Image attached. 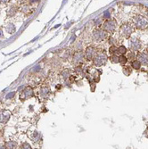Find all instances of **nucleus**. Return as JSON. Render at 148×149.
Instances as JSON below:
<instances>
[{
	"instance_id": "6",
	"label": "nucleus",
	"mask_w": 148,
	"mask_h": 149,
	"mask_svg": "<svg viewBox=\"0 0 148 149\" xmlns=\"http://www.w3.org/2000/svg\"><path fill=\"white\" fill-rule=\"evenodd\" d=\"M96 48L94 46H89L86 48L85 53H84V56L87 61H93L95 56L96 55Z\"/></svg>"
},
{
	"instance_id": "32",
	"label": "nucleus",
	"mask_w": 148,
	"mask_h": 149,
	"mask_svg": "<svg viewBox=\"0 0 148 149\" xmlns=\"http://www.w3.org/2000/svg\"><path fill=\"white\" fill-rule=\"evenodd\" d=\"M146 53L148 54V46H147V47H146Z\"/></svg>"
},
{
	"instance_id": "24",
	"label": "nucleus",
	"mask_w": 148,
	"mask_h": 149,
	"mask_svg": "<svg viewBox=\"0 0 148 149\" xmlns=\"http://www.w3.org/2000/svg\"><path fill=\"white\" fill-rule=\"evenodd\" d=\"M19 149H31V146H30L28 143H24V144H22V146H21Z\"/></svg>"
},
{
	"instance_id": "13",
	"label": "nucleus",
	"mask_w": 148,
	"mask_h": 149,
	"mask_svg": "<svg viewBox=\"0 0 148 149\" xmlns=\"http://www.w3.org/2000/svg\"><path fill=\"white\" fill-rule=\"evenodd\" d=\"M109 54L111 55H118V47L116 46H111L109 48Z\"/></svg>"
},
{
	"instance_id": "3",
	"label": "nucleus",
	"mask_w": 148,
	"mask_h": 149,
	"mask_svg": "<svg viewBox=\"0 0 148 149\" xmlns=\"http://www.w3.org/2000/svg\"><path fill=\"white\" fill-rule=\"evenodd\" d=\"M117 28V22L115 19H107L103 24V30L108 34H113Z\"/></svg>"
},
{
	"instance_id": "27",
	"label": "nucleus",
	"mask_w": 148,
	"mask_h": 149,
	"mask_svg": "<svg viewBox=\"0 0 148 149\" xmlns=\"http://www.w3.org/2000/svg\"><path fill=\"white\" fill-rule=\"evenodd\" d=\"M100 24L103 25V19H98L96 22V25H100Z\"/></svg>"
},
{
	"instance_id": "23",
	"label": "nucleus",
	"mask_w": 148,
	"mask_h": 149,
	"mask_svg": "<svg viewBox=\"0 0 148 149\" xmlns=\"http://www.w3.org/2000/svg\"><path fill=\"white\" fill-rule=\"evenodd\" d=\"M108 42H109V44L111 45V46H116L117 43H118V41H116L115 39H113V38H109Z\"/></svg>"
},
{
	"instance_id": "28",
	"label": "nucleus",
	"mask_w": 148,
	"mask_h": 149,
	"mask_svg": "<svg viewBox=\"0 0 148 149\" xmlns=\"http://www.w3.org/2000/svg\"><path fill=\"white\" fill-rule=\"evenodd\" d=\"M15 95V93L14 92H12V93H10V94H8L7 96H6V98H10V97H13L12 96H14Z\"/></svg>"
},
{
	"instance_id": "10",
	"label": "nucleus",
	"mask_w": 148,
	"mask_h": 149,
	"mask_svg": "<svg viewBox=\"0 0 148 149\" xmlns=\"http://www.w3.org/2000/svg\"><path fill=\"white\" fill-rule=\"evenodd\" d=\"M33 96V91H32V88H26L23 90V91L21 93V95H20V98H21V100H26L28 99V98H30V97H31Z\"/></svg>"
},
{
	"instance_id": "14",
	"label": "nucleus",
	"mask_w": 148,
	"mask_h": 149,
	"mask_svg": "<svg viewBox=\"0 0 148 149\" xmlns=\"http://www.w3.org/2000/svg\"><path fill=\"white\" fill-rule=\"evenodd\" d=\"M128 61H129V60H128V58H127L125 55H120V56H119V64H121L122 66H124V65L128 63Z\"/></svg>"
},
{
	"instance_id": "30",
	"label": "nucleus",
	"mask_w": 148,
	"mask_h": 149,
	"mask_svg": "<svg viewBox=\"0 0 148 149\" xmlns=\"http://www.w3.org/2000/svg\"><path fill=\"white\" fill-rule=\"evenodd\" d=\"M38 1H39V0H30L31 3H36V2H38Z\"/></svg>"
},
{
	"instance_id": "29",
	"label": "nucleus",
	"mask_w": 148,
	"mask_h": 149,
	"mask_svg": "<svg viewBox=\"0 0 148 149\" xmlns=\"http://www.w3.org/2000/svg\"><path fill=\"white\" fill-rule=\"evenodd\" d=\"M145 137L148 138V127L146 128V130H145Z\"/></svg>"
},
{
	"instance_id": "17",
	"label": "nucleus",
	"mask_w": 148,
	"mask_h": 149,
	"mask_svg": "<svg viewBox=\"0 0 148 149\" xmlns=\"http://www.w3.org/2000/svg\"><path fill=\"white\" fill-rule=\"evenodd\" d=\"M122 72H123L124 75H126V76H129V75L131 74L132 70L129 66H123V68H122Z\"/></svg>"
},
{
	"instance_id": "25",
	"label": "nucleus",
	"mask_w": 148,
	"mask_h": 149,
	"mask_svg": "<svg viewBox=\"0 0 148 149\" xmlns=\"http://www.w3.org/2000/svg\"><path fill=\"white\" fill-rule=\"evenodd\" d=\"M7 31H9V33H14V31H15V28H14V25L11 24L10 26H8V27H7Z\"/></svg>"
},
{
	"instance_id": "16",
	"label": "nucleus",
	"mask_w": 148,
	"mask_h": 149,
	"mask_svg": "<svg viewBox=\"0 0 148 149\" xmlns=\"http://www.w3.org/2000/svg\"><path fill=\"white\" fill-rule=\"evenodd\" d=\"M136 56H137V55L134 53V51H130V52H129L127 54L126 57L128 58V60L132 62V61H134V60H136Z\"/></svg>"
},
{
	"instance_id": "12",
	"label": "nucleus",
	"mask_w": 148,
	"mask_h": 149,
	"mask_svg": "<svg viewBox=\"0 0 148 149\" xmlns=\"http://www.w3.org/2000/svg\"><path fill=\"white\" fill-rule=\"evenodd\" d=\"M6 149H17V143L14 141H9L6 145Z\"/></svg>"
},
{
	"instance_id": "5",
	"label": "nucleus",
	"mask_w": 148,
	"mask_h": 149,
	"mask_svg": "<svg viewBox=\"0 0 148 149\" xmlns=\"http://www.w3.org/2000/svg\"><path fill=\"white\" fill-rule=\"evenodd\" d=\"M92 37L96 42H102L108 38V33L105 32L103 29L102 30L101 29H96L92 32Z\"/></svg>"
},
{
	"instance_id": "9",
	"label": "nucleus",
	"mask_w": 148,
	"mask_h": 149,
	"mask_svg": "<svg viewBox=\"0 0 148 149\" xmlns=\"http://www.w3.org/2000/svg\"><path fill=\"white\" fill-rule=\"evenodd\" d=\"M136 58H137V60L142 65L148 66V54L147 53H137Z\"/></svg>"
},
{
	"instance_id": "15",
	"label": "nucleus",
	"mask_w": 148,
	"mask_h": 149,
	"mask_svg": "<svg viewBox=\"0 0 148 149\" xmlns=\"http://www.w3.org/2000/svg\"><path fill=\"white\" fill-rule=\"evenodd\" d=\"M131 66H132V68L135 70H140V68L142 66V64H140L137 60H134V61L131 62Z\"/></svg>"
},
{
	"instance_id": "2",
	"label": "nucleus",
	"mask_w": 148,
	"mask_h": 149,
	"mask_svg": "<svg viewBox=\"0 0 148 149\" xmlns=\"http://www.w3.org/2000/svg\"><path fill=\"white\" fill-rule=\"evenodd\" d=\"M134 25L130 22H124L120 28L121 35L124 38H129V36L134 32Z\"/></svg>"
},
{
	"instance_id": "11",
	"label": "nucleus",
	"mask_w": 148,
	"mask_h": 149,
	"mask_svg": "<svg viewBox=\"0 0 148 149\" xmlns=\"http://www.w3.org/2000/svg\"><path fill=\"white\" fill-rule=\"evenodd\" d=\"M10 118V113L7 110H3L0 112V123H6Z\"/></svg>"
},
{
	"instance_id": "22",
	"label": "nucleus",
	"mask_w": 148,
	"mask_h": 149,
	"mask_svg": "<svg viewBox=\"0 0 148 149\" xmlns=\"http://www.w3.org/2000/svg\"><path fill=\"white\" fill-rule=\"evenodd\" d=\"M74 72H75V73H77L78 75H81L83 73V70L80 66H77L75 68V70H74Z\"/></svg>"
},
{
	"instance_id": "8",
	"label": "nucleus",
	"mask_w": 148,
	"mask_h": 149,
	"mask_svg": "<svg viewBox=\"0 0 148 149\" xmlns=\"http://www.w3.org/2000/svg\"><path fill=\"white\" fill-rule=\"evenodd\" d=\"M84 59H85L84 53L82 51H77V52H75L73 54V56H72V64H75V65L80 64L83 62Z\"/></svg>"
},
{
	"instance_id": "20",
	"label": "nucleus",
	"mask_w": 148,
	"mask_h": 149,
	"mask_svg": "<svg viewBox=\"0 0 148 149\" xmlns=\"http://www.w3.org/2000/svg\"><path fill=\"white\" fill-rule=\"evenodd\" d=\"M110 61L113 64H119V56L118 55H111L110 56Z\"/></svg>"
},
{
	"instance_id": "21",
	"label": "nucleus",
	"mask_w": 148,
	"mask_h": 149,
	"mask_svg": "<svg viewBox=\"0 0 148 149\" xmlns=\"http://www.w3.org/2000/svg\"><path fill=\"white\" fill-rule=\"evenodd\" d=\"M40 94H41L42 97H47L48 94H49V89H48V88H42L41 91H40Z\"/></svg>"
},
{
	"instance_id": "4",
	"label": "nucleus",
	"mask_w": 148,
	"mask_h": 149,
	"mask_svg": "<svg viewBox=\"0 0 148 149\" xmlns=\"http://www.w3.org/2000/svg\"><path fill=\"white\" fill-rule=\"evenodd\" d=\"M107 60H108V56H107V55L105 54V52H104V51L102 52L101 51V52H98L96 54V55L95 56V58H94L93 63L96 66L101 67L106 64Z\"/></svg>"
},
{
	"instance_id": "7",
	"label": "nucleus",
	"mask_w": 148,
	"mask_h": 149,
	"mask_svg": "<svg viewBox=\"0 0 148 149\" xmlns=\"http://www.w3.org/2000/svg\"><path fill=\"white\" fill-rule=\"evenodd\" d=\"M129 48L132 51H138L142 47L141 41L138 39H137V38H130L129 41Z\"/></svg>"
},
{
	"instance_id": "1",
	"label": "nucleus",
	"mask_w": 148,
	"mask_h": 149,
	"mask_svg": "<svg viewBox=\"0 0 148 149\" xmlns=\"http://www.w3.org/2000/svg\"><path fill=\"white\" fill-rule=\"evenodd\" d=\"M133 25L138 30L144 31L148 28V20L142 15H136L133 17Z\"/></svg>"
},
{
	"instance_id": "26",
	"label": "nucleus",
	"mask_w": 148,
	"mask_h": 149,
	"mask_svg": "<svg viewBox=\"0 0 148 149\" xmlns=\"http://www.w3.org/2000/svg\"><path fill=\"white\" fill-rule=\"evenodd\" d=\"M110 16H111V14H110V12L107 10L104 13V19H110Z\"/></svg>"
},
{
	"instance_id": "18",
	"label": "nucleus",
	"mask_w": 148,
	"mask_h": 149,
	"mask_svg": "<svg viewBox=\"0 0 148 149\" xmlns=\"http://www.w3.org/2000/svg\"><path fill=\"white\" fill-rule=\"evenodd\" d=\"M62 75H63V77L64 79H68L70 78V76L71 75V71L70 69H64L62 72Z\"/></svg>"
},
{
	"instance_id": "19",
	"label": "nucleus",
	"mask_w": 148,
	"mask_h": 149,
	"mask_svg": "<svg viewBox=\"0 0 148 149\" xmlns=\"http://www.w3.org/2000/svg\"><path fill=\"white\" fill-rule=\"evenodd\" d=\"M125 54H127V48L124 46H120L118 47V55H125Z\"/></svg>"
},
{
	"instance_id": "31",
	"label": "nucleus",
	"mask_w": 148,
	"mask_h": 149,
	"mask_svg": "<svg viewBox=\"0 0 148 149\" xmlns=\"http://www.w3.org/2000/svg\"><path fill=\"white\" fill-rule=\"evenodd\" d=\"M0 37H3V33H2V31H0Z\"/></svg>"
}]
</instances>
